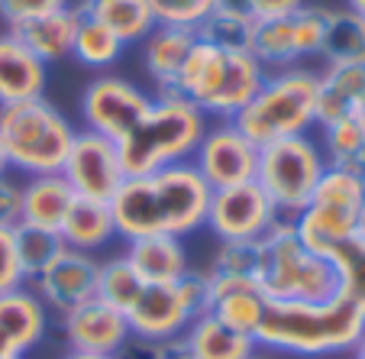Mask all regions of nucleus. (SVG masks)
I'll list each match as a JSON object with an SVG mask.
<instances>
[{
	"mask_svg": "<svg viewBox=\"0 0 365 359\" xmlns=\"http://www.w3.org/2000/svg\"><path fill=\"white\" fill-rule=\"evenodd\" d=\"M259 269V243H220L207 263V278L227 282V278H252Z\"/></svg>",
	"mask_w": 365,
	"mask_h": 359,
	"instance_id": "obj_35",
	"label": "nucleus"
},
{
	"mask_svg": "<svg viewBox=\"0 0 365 359\" xmlns=\"http://www.w3.org/2000/svg\"><path fill=\"white\" fill-rule=\"evenodd\" d=\"M233 123L255 146L310 133V126H317V71L307 65L269 71Z\"/></svg>",
	"mask_w": 365,
	"mask_h": 359,
	"instance_id": "obj_7",
	"label": "nucleus"
},
{
	"mask_svg": "<svg viewBox=\"0 0 365 359\" xmlns=\"http://www.w3.org/2000/svg\"><path fill=\"white\" fill-rule=\"evenodd\" d=\"M97 266L101 259L91 253L65 249L46 272L29 282V288L39 295V301L48 308V314H68L81 308L84 301L97 298Z\"/></svg>",
	"mask_w": 365,
	"mask_h": 359,
	"instance_id": "obj_16",
	"label": "nucleus"
},
{
	"mask_svg": "<svg viewBox=\"0 0 365 359\" xmlns=\"http://www.w3.org/2000/svg\"><path fill=\"white\" fill-rule=\"evenodd\" d=\"M210 188L191 162L149 175H133L110 198V214L120 240L139 236H185L204 230Z\"/></svg>",
	"mask_w": 365,
	"mask_h": 359,
	"instance_id": "obj_1",
	"label": "nucleus"
},
{
	"mask_svg": "<svg viewBox=\"0 0 365 359\" xmlns=\"http://www.w3.org/2000/svg\"><path fill=\"white\" fill-rule=\"evenodd\" d=\"M352 359H365V333H362V340L356 343V350H352Z\"/></svg>",
	"mask_w": 365,
	"mask_h": 359,
	"instance_id": "obj_49",
	"label": "nucleus"
},
{
	"mask_svg": "<svg viewBox=\"0 0 365 359\" xmlns=\"http://www.w3.org/2000/svg\"><path fill=\"white\" fill-rule=\"evenodd\" d=\"M365 201V178L349 168L327 166L324 178L317 181L310 201L291 217L297 240L310 253L330 259L339 246L356 240L359 211Z\"/></svg>",
	"mask_w": 365,
	"mask_h": 359,
	"instance_id": "obj_8",
	"label": "nucleus"
},
{
	"mask_svg": "<svg viewBox=\"0 0 365 359\" xmlns=\"http://www.w3.org/2000/svg\"><path fill=\"white\" fill-rule=\"evenodd\" d=\"M52 314L29 285L0 295V359H23L48 337Z\"/></svg>",
	"mask_w": 365,
	"mask_h": 359,
	"instance_id": "obj_18",
	"label": "nucleus"
},
{
	"mask_svg": "<svg viewBox=\"0 0 365 359\" xmlns=\"http://www.w3.org/2000/svg\"><path fill=\"white\" fill-rule=\"evenodd\" d=\"M210 120L185 97H155L145 117L117 143L126 178L191 162Z\"/></svg>",
	"mask_w": 365,
	"mask_h": 359,
	"instance_id": "obj_4",
	"label": "nucleus"
},
{
	"mask_svg": "<svg viewBox=\"0 0 365 359\" xmlns=\"http://www.w3.org/2000/svg\"><path fill=\"white\" fill-rule=\"evenodd\" d=\"M23 221V181L0 175V230H14Z\"/></svg>",
	"mask_w": 365,
	"mask_h": 359,
	"instance_id": "obj_40",
	"label": "nucleus"
},
{
	"mask_svg": "<svg viewBox=\"0 0 365 359\" xmlns=\"http://www.w3.org/2000/svg\"><path fill=\"white\" fill-rule=\"evenodd\" d=\"M65 7H71V0H0V20L7 23V29H16Z\"/></svg>",
	"mask_w": 365,
	"mask_h": 359,
	"instance_id": "obj_38",
	"label": "nucleus"
},
{
	"mask_svg": "<svg viewBox=\"0 0 365 359\" xmlns=\"http://www.w3.org/2000/svg\"><path fill=\"white\" fill-rule=\"evenodd\" d=\"M330 263L339 278V295L365 308V246L359 240H349L330 256Z\"/></svg>",
	"mask_w": 365,
	"mask_h": 359,
	"instance_id": "obj_36",
	"label": "nucleus"
},
{
	"mask_svg": "<svg viewBox=\"0 0 365 359\" xmlns=\"http://www.w3.org/2000/svg\"><path fill=\"white\" fill-rule=\"evenodd\" d=\"M10 172V159H7V149H4V139H0V175Z\"/></svg>",
	"mask_w": 365,
	"mask_h": 359,
	"instance_id": "obj_47",
	"label": "nucleus"
},
{
	"mask_svg": "<svg viewBox=\"0 0 365 359\" xmlns=\"http://www.w3.org/2000/svg\"><path fill=\"white\" fill-rule=\"evenodd\" d=\"M126 259L139 272L145 285H168L178 282L191 263H187L185 240L178 236H139L126 243Z\"/></svg>",
	"mask_w": 365,
	"mask_h": 359,
	"instance_id": "obj_22",
	"label": "nucleus"
},
{
	"mask_svg": "<svg viewBox=\"0 0 365 359\" xmlns=\"http://www.w3.org/2000/svg\"><path fill=\"white\" fill-rule=\"evenodd\" d=\"M365 333V308L346 295L327 301H269L255 343L265 353L327 359L352 353Z\"/></svg>",
	"mask_w": 365,
	"mask_h": 359,
	"instance_id": "obj_2",
	"label": "nucleus"
},
{
	"mask_svg": "<svg viewBox=\"0 0 365 359\" xmlns=\"http://www.w3.org/2000/svg\"><path fill=\"white\" fill-rule=\"evenodd\" d=\"M356 240L365 246V201H362V211H359V223H356Z\"/></svg>",
	"mask_w": 365,
	"mask_h": 359,
	"instance_id": "obj_46",
	"label": "nucleus"
},
{
	"mask_svg": "<svg viewBox=\"0 0 365 359\" xmlns=\"http://www.w3.org/2000/svg\"><path fill=\"white\" fill-rule=\"evenodd\" d=\"M58 233H62V240H65L68 249L97 256L101 249H107L113 240H117L110 204L75 198V204H71V211H68V217H65V223H62Z\"/></svg>",
	"mask_w": 365,
	"mask_h": 359,
	"instance_id": "obj_24",
	"label": "nucleus"
},
{
	"mask_svg": "<svg viewBox=\"0 0 365 359\" xmlns=\"http://www.w3.org/2000/svg\"><path fill=\"white\" fill-rule=\"evenodd\" d=\"M207 311H210V278L204 269H187L178 282L145 285L126 320L133 337L165 343L185 337L187 327Z\"/></svg>",
	"mask_w": 365,
	"mask_h": 359,
	"instance_id": "obj_10",
	"label": "nucleus"
},
{
	"mask_svg": "<svg viewBox=\"0 0 365 359\" xmlns=\"http://www.w3.org/2000/svg\"><path fill=\"white\" fill-rule=\"evenodd\" d=\"M255 162H259V146L233 120H217L207 126L191 156V166L197 168L210 191L255 181Z\"/></svg>",
	"mask_w": 365,
	"mask_h": 359,
	"instance_id": "obj_14",
	"label": "nucleus"
},
{
	"mask_svg": "<svg viewBox=\"0 0 365 359\" xmlns=\"http://www.w3.org/2000/svg\"><path fill=\"white\" fill-rule=\"evenodd\" d=\"M123 52H126V46L110 29L81 14L75 42H71V59H75L78 65H84L88 71H107L123 59Z\"/></svg>",
	"mask_w": 365,
	"mask_h": 359,
	"instance_id": "obj_31",
	"label": "nucleus"
},
{
	"mask_svg": "<svg viewBox=\"0 0 365 359\" xmlns=\"http://www.w3.org/2000/svg\"><path fill=\"white\" fill-rule=\"evenodd\" d=\"M71 204H75V191H71V185L62 178V172L36 175V178L23 181V221L20 223L62 230Z\"/></svg>",
	"mask_w": 365,
	"mask_h": 359,
	"instance_id": "obj_25",
	"label": "nucleus"
},
{
	"mask_svg": "<svg viewBox=\"0 0 365 359\" xmlns=\"http://www.w3.org/2000/svg\"><path fill=\"white\" fill-rule=\"evenodd\" d=\"M255 243H259L255 285L269 301H327L339 291L333 263L310 253L297 240L288 217H278Z\"/></svg>",
	"mask_w": 365,
	"mask_h": 359,
	"instance_id": "obj_5",
	"label": "nucleus"
},
{
	"mask_svg": "<svg viewBox=\"0 0 365 359\" xmlns=\"http://www.w3.org/2000/svg\"><path fill=\"white\" fill-rule=\"evenodd\" d=\"M320 59L327 65H349L365 62V16L356 10H327L324 42H320Z\"/></svg>",
	"mask_w": 365,
	"mask_h": 359,
	"instance_id": "obj_29",
	"label": "nucleus"
},
{
	"mask_svg": "<svg viewBox=\"0 0 365 359\" xmlns=\"http://www.w3.org/2000/svg\"><path fill=\"white\" fill-rule=\"evenodd\" d=\"M217 7V0H149V10L159 26H181V29H197L210 10Z\"/></svg>",
	"mask_w": 365,
	"mask_h": 359,
	"instance_id": "obj_37",
	"label": "nucleus"
},
{
	"mask_svg": "<svg viewBox=\"0 0 365 359\" xmlns=\"http://www.w3.org/2000/svg\"><path fill=\"white\" fill-rule=\"evenodd\" d=\"M155 359H194L187 343L181 337L165 340V343H155Z\"/></svg>",
	"mask_w": 365,
	"mask_h": 359,
	"instance_id": "obj_42",
	"label": "nucleus"
},
{
	"mask_svg": "<svg viewBox=\"0 0 365 359\" xmlns=\"http://www.w3.org/2000/svg\"><path fill=\"white\" fill-rule=\"evenodd\" d=\"M327 10L330 7H310L304 4L301 10L288 16H275V20H255L252 29V46L249 52L265 71H282L297 69L307 59L320 56V42H324L327 26Z\"/></svg>",
	"mask_w": 365,
	"mask_h": 359,
	"instance_id": "obj_11",
	"label": "nucleus"
},
{
	"mask_svg": "<svg viewBox=\"0 0 365 359\" xmlns=\"http://www.w3.org/2000/svg\"><path fill=\"white\" fill-rule=\"evenodd\" d=\"M249 359H275V353H265V350H255Z\"/></svg>",
	"mask_w": 365,
	"mask_h": 359,
	"instance_id": "obj_50",
	"label": "nucleus"
},
{
	"mask_svg": "<svg viewBox=\"0 0 365 359\" xmlns=\"http://www.w3.org/2000/svg\"><path fill=\"white\" fill-rule=\"evenodd\" d=\"M252 29L255 20L249 14H233V10H220L214 7L210 14L200 20V26L194 29L200 42L223 52H249L252 46Z\"/></svg>",
	"mask_w": 365,
	"mask_h": 359,
	"instance_id": "obj_34",
	"label": "nucleus"
},
{
	"mask_svg": "<svg viewBox=\"0 0 365 359\" xmlns=\"http://www.w3.org/2000/svg\"><path fill=\"white\" fill-rule=\"evenodd\" d=\"M346 7H349V10H356L359 16H365V0H346Z\"/></svg>",
	"mask_w": 365,
	"mask_h": 359,
	"instance_id": "obj_48",
	"label": "nucleus"
},
{
	"mask_svg": "<svg viewBox=\"0 0 365 359\" xmlns=\"http://www.w3.org/2000/svg\"><path fill=\"white\" fill-rule=\"evenodd\" d=\"M320 149L327 156V166L349 168L365 178V130L352 117L320 123Z\"/></svg>",
	"mask_w": 365,
	"mask_h": 359,
	"instance_id": "obj_30",
	"label": "nucleus"
},
{
	"mask_svg": "<svg viewBox=\"0 0 365 359\" xmlns=\"http://www.w3.org/2000/svg\"><path fill=\"white\" fill-rule=\"evenodd\" d=\"M181 340L187 343V350H191L194 359H249L255 350H259L255 337H246V333L227 327L210 311L200 314V318L185 330Z\"/></svg>",
	"mask_w": 365,
	"mask_h": 359,
	"instance_id": "obj_27",
	"label": "nucleus"
},
{
	"mask_svg": "<svg viewBox=\"0 0 365 359\" xmlns=\"http://www.w3.org/2000/svg\"><path fill=\"white\" fill-rule=\"evenodd\" d=\"M269 71L252 52H223L207 42H194L178 75L175 94L191 101L207 120H236V113L255 97Z\"/></svg>",
	"mask_w": 365,
	"mask_h": 359,
	"instance_id": "obj_3",
	"label": "nucleus"
},
{
	"mask_svg": "<svg viewBox=\"0 0 365 359\" xmlns=\"http://www.w3.org/2000/svg\"><path fill=\"white\" fill-rule=\"evenodd\" d=\"M62 178L71 185L75 198L110 204L117 188L126 181L117 143L107 136H97L91 130H78L75 139H71L68 156H65Z\"/></svg>",
	"mask_w": 365,
	"mask_h": 359,
	"instance_id": "obj_15",
	"label": "nucleus"
},
{
	"mask_svg": "<svg viewBox=\"0 0 365 359\" xmlns=\"http://www.w3.org/2000/svg\"><path fill=\"white\" fill-rule=\"evenodd\" d=\"M307 0H249V16L252 20H275L301 10Z\"/></svg>",
	"mask_w": 365,
	"mask_h": 359,
	"instance_id": "obj_41",
	"label": "nucleus"
},
{
	"mask_svg": "<svg viewBox=\"0 0 365 359\" xmlns=\"http://www.w3.org/2000/svg\"><path fill=\"white\" fill-rule=\"evenodd\" d=\"M324 172H327V156L310 133L259 146L255 185L269 194L275 211L282 217H288V221L310 201Z\"/></svg>",
	"mask_w": 365,
	"mask_h": 359,
	"instance_id": "obj_9",
	"label": "nucleus"
},
{
	"mask_svg": "<svg viewBox=\"0 0 365 359\" xmlns=\"http://www.w3.org/2000/svg\"><path fill=\"white\" fill-rule=\"evenodd\" d=\"M194 42H197L194 29L159 26V23L139 42V49H143V69L149 75L152 88H155V97H178L175 94V84H178V75L185 69L187 56H191Z\"/></svg>",
	"mask_w": 365,
	"mask_h": 359,
	"instance_id": "obj_19",
	"label": "nucleus"
},
{
	"mask_svg": "<svg viewBox=\"0 0 365 359\" xmlns=\"http://www.w3.org/2000/svg\"><path fill=\"white\" fill-rule=\"evenodd\" d=\"M349 117L356 120V123H359V126H362V130H365V94H362V97H359V101H356V107H352V113H349Z\"/></svg>",
	"mask_w": 365,
	"mask_h": 359,
	"instance_id": "obj_45",
	"label": "nucleus"
},
{
	"mask_svg": "<svg viewBox=\"0 0 365 359\" xmlns=\"http://www.w3.org/2000/svg\"><path fill=\"white\" fill-rule=\"evenodd\" d=\"M23 285H26V275H23L20 256H16L14 230H0V295L16 291Z\"/></svg>",
	"mask_w": 365,
	"mask_h": 359,
	"instance_id": "obj_39",
	"label": "nucleus"
},
{
	"mask_svg": "<svg viewBox=\"0 0 365 359\" xmlns=\"http://www.w3.org/2000/svg\"><path fill=\"white\" fill-rule=\"evenodd\" d=\"M265 308H269V298L259 291L252 278H227V282L210 278V314L233 330L255 337V330L262 327Z\"/></svg>",
	"mask_w": 365,
	"mask_h": 359,
	"instance_id": "obj_21",
	"label": "nucleus"
},
{
	"mask_svg": "<svg viewBox=\"0 0 365 359\" xmlns=\"http://www.w3.org/2000/svg\"><path fill=\"white\" fill-rule=\"evenodd\" d=\"M78 23H81V7L71 4V7H65V10H56V14H48V16L23 23L14 33L26 42V49L36 59L52 65V62H62V59L71 56V42H75Z\"/></svg>",
	"mask_w": 365,
	"mask_h": 359,
	"instance_id": "obj_23",
	"label": "nucleus"
},
{
	"mask_svg": "<svg viewBox=\"0 0 365 359\" xmlns=\"http://www.w3.org/2000/svg\"><path fill=\"white\" fill-rule=\"evenodd\" d=\"M278 217L282 214L275 211L269 194L255 181H242V185L210 191L204 230H210L220 243H252L265 236V230Z\"/></svg>",
	"mask_w": 365,
	"mask_h": 359,
	"instance_id": "obj_13",
	"label": "nucleus"
},
{
	"mask_svg": "<svg viewBox=\"0 0 365 359\" xmlns=\"http://www.w3.org/2000/svg\"><path fill=\"white\" fill-rule=\"evenodd\" d=\"M14 243H16V256H20V266H23V275H26V285L33 282L39 272H46L48 266L56 263L58 256L68 249L58 230L33 227V223H16V227H14Z\"/></svg>",
	"mask_w": 365,
	"mask_h": 359,
	"instance_id": "obj_33",
	"label": "nucleus"
},
{
	"mask_svg": "<svg viewBox=\"0 0 365 359\" xmlns=\"http://www.w3.org/2000/svg\"><path fill=\"white\" fill-rule=\"evenodd\" d=\"M46 84L48 65L29 52L14 29H4L0 33V107L42 97Z\"/></svg>",
	"mask_w": 365,
	"mask_h": 359,
	"instance_id": "obj_20",
	"label": "nucleus"
},
{
	"mask_svg": "<svg viewBox=\"0 0 365 359\" xmlns=\"http://www.w3.org/2000/svg\"><path fill=\"white\" fill-rule=\"evenodd\" d=\"M84 16L103 23L126 49L139 46L155 29V16L149 10V0H81L78 4Z\"/></svg>",
	"mask_w": 365,
	"mask_h": 359,
	"instance_id": "obj_28",
	"label": "nucleus"
},
{
	"mask_svg": "<svg viewBox=\"0 0 365 359\" xmlns=\"http://www.w3.org/2000/svg\"><path fill=\"white\" fill-rule=\"evenodd\" d=\"M149 107H152V94L123 75L91 78V81L84 84L81 97H78L81 130L107 136V139H113V143H120V139L145 117Z\"/></svg>",
	"mask_w": 365,
	"mask_h": 359,
	"instance_id": "obj_12",
	"label": "nucleus"
},
{
	"mask_svg": "<svg viewBox=\"0 0 365 359\" xmlns=\"http://www.w3.org/2000/svg\"><path fill=\"white\" fill-rule=\"evenodd\" d=\"M143 288H145V282L139 278V272L133 269L123 253L110 256V259H101V266H97V298L103 304L130 314L133 304L143 295Z\"/></svg>",
	"mask_w": 365,
	"mask_h": 359,
	"instance_id": "obj_32",
	"label": "nucleus"
},
{
	"mask_svg": "<svg viewBox=\"0 0 365 359\" xmlns=\"http://www.w3.org/2000/svg\"><path fill=\"white\" fill-rule=\"evenodd\" d=\"M62 337L68 350H88L103 353V356H117L133 337L130 320L123 311L103 304L101 298H91L81 308L62 314Z\"/></svg>",
	"mask_w": 365,
	"mask_h": 359,
	"instance_id": "obj_17",
	"label": "nucleus"
},
{
	"mask_svg": "<svg viewBox=\"0 0 365 359\" xmlns=\"http://www.w3.org/2000/svg\"><path fill=\"white\" fill-rule=\"evenodd\" d=\"M75 133L78 126L46 94L0 107V139L10 168L26 178L62 172Z\"/></svg>",
	"mask_w": 365,
	"mask_h": 359,
	"instance_id": "obj_6",
	"label": "nucleus"
},
{
	"mask_svg": "<svg viewBox=\"0 0 365 359\" xmlns=\"http://www.w3.org/2000/svg\"><path fill=\"white\" fill-rule=\"evenodd\" d=\"M362 94H365V62L324 65V71H317V126L339 117H349Z\"/></svg>",
	"mask_w": 365,
	"mask_h": 359,
	"instance_id": "obj_26",
	"label": "nucleus"
},
{
	"mask_svg": "<svg viewBox=\"0 0 365 359\" xmlns=\"http://www.w3.org/2000/svg\"><path fill=\"white\" fill-rule=\"evenodd\" d=\"M58 359H117V356H103V353H88V350H65Z\"/></svg>",
	"mask_w": 365,
	"mask_h": 359,
	"instance_id": "obj_43",
	"label": "nucleus"
},
{
	"mask_svg": "<svg viewBox=\"0 0 365 359\" xmlns=\"http://www.w3.org/2000/svg\"><path fill=\"white\" fill-rule=\"evenodd\" d=\"M220 10H233V14H249V0H217Z\"/></svg>",
	"mask_w": 365,
	"mask_h": 359,
	"instance_id": "obj_44",
	"label": "nucleus"
}]
</instances>
